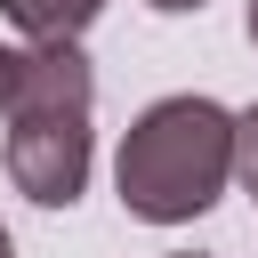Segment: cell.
Returning a JSON list of instances; mask_svg holds the SVG:
<instances>
[{
  "instance_id": "9",
  "label": "cell",
  "mask_w": 258,
  "mask_h": 258,
  "mask_svg": "<svg viewBox=\"0 0 258 258\" xmlns=\"http://www.w3.org/2000/svg\"><path fill=\"white\" fill-rule=\"evenodd\" d=\"M0 258H16V242H8V226H0Z\"/></svg>"
},
{
  "instance_id": "2",
  "label": "cell",
  "mask_w": 258,
  "mask_h": 258,
  "mask_svg": "<svg viewBox=\"0 0 258 258\" xmlns=\"http://www.w3.org/2000/svg\"><path fill=\"white\" fill-rule=\"evenodd\" d=\"M89 161H97L89 121H16L8 129V185L40 210H73L89 194Z\"/></svg>"
},
{
  "instance_id": "3",
  "label": "cell",
  "mask_w": 258,
  "mask_h": 258,
  "mask_svg": "<svg viewBox=\"0 0 258 258\" xmlns=\"http://www.w3.org/2000/svg\"><path fill=\"white\" fill-rule=\"evenodd\" d=\"M0 113H8V129L16 121H89L97 113V64L81 56V40L16 48V89Z\"/></svg>"
},
{
  "instance_id": "7",
  "label": "cell",
  "mask_w": 258,
  "mask_h": 258,
  "mask_svg": "<svg viewBox=\"0 0 258 258\" xmlns=\"http://www.w3.org/2000/svg\"><path fill=\"white\" fill-rule=\"evenodd\" d=\"M8 89H16V48H0V105H8Z\"/></svg>"
},
{
  "instance_id": "6",
  "label": "cell",
  "mask_w": 258,
  "mask_h": 258,
  "mask_svg": "<svg viewBox=\"0 0 258 258\" xmlns=\"http://www.w3.org/2000/svg\"><path fill=\"white\" fill-rule=\"evenodd\" d=\"M153 16H194V8H210V0H145Z\"/></svg>"
},
{
  "instance_id": "10",
  "label": "cell",
  "mask_w": 258,
  "mask_h": 258,
  "mask_svg": "<svg viewBox=\"0 0 258 258\" xmlns=\"http://www.w3.org/2000/svg\"><path fill=\"white\" fill-rule=\"evenodd\" d=\"M169 258H210V250H169Z\"/></svg>"
},
{
  "instance_id": "4",
  "label": "cell",
  "mask_w": 258,
  "mask_h": 258,
  "mask_svg": "<svg viewBox=\"0 0 258 258\" xmlns=\"http://www.w3.org/2000/svg\"><path fill=\"white\" fill-rule=\"evenodd\" d=\"M0 16H8L32 48H48V40H81V32L105 16V0H0Z\"/></svg>"
},
{
  "instance_id": "8",
  "label": "cell",
  "mask_w": 258,
  "mask_h": 258,
  "mask_svg": "<svg viewBox=\"0 0 258 258\" xmlns=\"http://www.w3.org/2000/svg\"><path fill=\"white\" fill-rule=\"evenodd\" d=\"M250 48H258V0H250Z\"/></svg>"
},
{
  "instance_id": "5",
  "label": "cell",
  "mask_w": 258,
  "mask_h": 258,
  "mask_svg": "<svg viewBox=\"0 0 258 258\" xmlns=\"http://www.w3.org/2000/svg\"><path fill=\"white\" fill-rule=\"evenodd\" d=\"M234 177L258 194V105H242V113H234Z\"/></svg>"
},
{
  "instance_id": "1",
  "label": "cell",
  "mask_w": 258,
  "mask_h": 258,
  "mask_svg": "<svg viewBox=\"0 0 258 258\" xmlns=\"http://www.w3.org/2000/svg\"><path fill=\"white\" fill-rule=\"evenodd\" d=\"M234 185V113L218 97H161L113 153V194L145 226H185Z\"/></svg>"
}]
</instances>
